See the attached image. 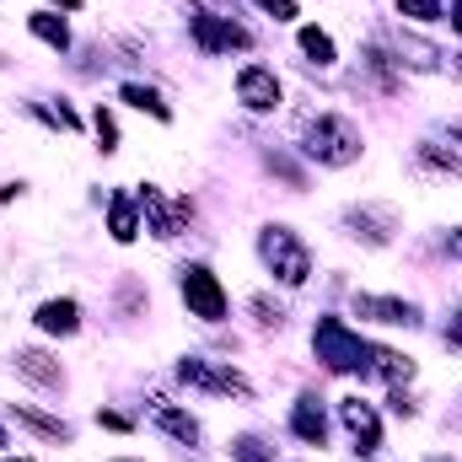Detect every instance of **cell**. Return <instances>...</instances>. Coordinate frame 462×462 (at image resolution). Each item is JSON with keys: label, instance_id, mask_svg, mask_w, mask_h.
I'll return each instance as SVG.
<instances>
[{"label": "cell", "instance_id": "obj_1", "mask_svg": "<svg viewBox=\"0 0 462 462\" xmlns=\"http://www.w3.org/2000/svg\"><path fill=\"white\" fill-rule=\"evenodd\" d=\"M307 156L322 162V167H350L360 162V129L339 113H317L307 124Z\"/></svg>", "mask_w": 462, "mask_h": 462}, {"label": "cell", "instance_id": "obj_2", "mask_svg": "<svg viewBox=\"0 0 462 462\" xmlns=\"http://www.w3.org/2000/svg\"><path fill=\"white\" fill-rule=\"evenodd\" d=\"M258 253L275 269V280H285V285H301L312 275V253H307V242L291 226H269V231L258 237Z\"/></svg>", "mask_w": 462, "mask_h": 462}, {"label": "cell", "instance_id": "obj_3", "mask_svg": "<svg viewBox=\"0 0 462 462\" xmlns=\"http://www.w3.org/2000/svg\"><path fill=\"white\" fill-rule=\"evenodd\" d=\"M312 345H317V360H328L334 371H355L360 355H366V345L350 334L339 317H322V322H317V334H312Z\"/></svg>", "mask_w": 462, "mask_h": 462}, {"label": "cell", "instance_id": "obj_4", "mask_svg": "<svg viewBox=\"0 0 462 462\" xmlns=\"http://www.w3.org/2000/svg\"><path fill=\"white\" fill-rule=\"evenodd\" d=\"M183 301L193 307V317H205V322H221L226 317V291H221V280L210 275V269H183Z\"/></svg>", "mask_w": 462, "mask_h": 462}, {"label": "cell", "instance_id": "obj_5", "mask_svg": "<svg viewBox=\"0 0 462 462\" xmlns=\"http://www.w3.org/2000/svg\"><path fill=\"white\" fill-rule=\"evenodd\" d=\"M345 226H350V237L382 247V242H392V231H398V210L392 205H355V210H345Z\"/></svg>", "mask_w": 462, "mask_h": 462}, {"label": "cell", "instance_id": "obj_6", "mask_svg": "<svg viewBox=\"0 0 462 462\" xmlns=\"http://www.w3.org/2000/svg\"><path fill=\"white\" fill-rule=\"evenodd\" d=\"M178 376H183V382H193V387L226 392V398H253V387H247L237 371H226V366H210V360H183V366H178Z\"/></svg>", "mask_w": 462, "mask_h": 462}, {"label": "cell", "instance_id": "obj_7", "mask_svg": "<svg viewBox=\"0 0 462 462\" xmlns=\"http://www.w3.org/2000/svg\"><path fill=\"white\" fill-rule=\"evenodd\" d=\"M188 33L200 38V49H210V54L247 49V33H242V27H231V22H221V17H210V11H188Z\"/></svg>", "mask_w": 462, "mask_h": 462}, {"label": "cell", "instance_id": "obj_8", "mask_svg": "<svg viewBox=\"0 0 462 462\" xmlns=\"http://www.w3.org/2000/svg\"><path fill=\"white\" fill-rule=\"evenodd\" d=\"M237 97H242L253 113H269V108L280 102V81H275V71H263V64H247V71L237 76Z\"/></svg>", "mask_w": 462, "mask_h": 462}, {"label": "cell", "instance_id": "obj_9", "mask_svg": "<svg viewBox=\"0 0 462 462\" xmlns=\"http://www.w3.org/2000/svg\"><path fill=\"white\" fill-rule=\"evenodd\" d=\"M355 317H371V322H387V328H409L420 312L398 296H355Z\"/></svg>", "mask_w": 462, "mask_h": 462}, {"label": "cell", "instance_id": "obj_10", "mask_svg": "<svg viewBox=\"0 0 462 462\" xmlns=\"http://www.w3.org/2000/svg\"><path fill=\"white\" fill-rule=\"evenodd\" d=\"M140 205H146V216H151V226H156V237H178V226L188 221V205H172L162 188H140Z\"/></svg>", "mask_w": 462, "mask_h": 462}, {"label": "cell", "instance_id": "obj_11", "mask_svg": "<svg viewBox=\"0 0 462 462\" xmlns=\"http://www.w3.org/2000/svg\"><path fill=\"white\" fill-rule=\"evenodd\" d=\"M339 409H345V425H350V435L360 441V451H376V446H382V425H376V414H371L360 398H345Z\"/></svg>", "mask_w": 462, "mask_h": 462}, {"label": "cell", "instance_id": "obj_12", "mask_svg": "<svg viewBox=\"0 0 462 462\" xmlns=\"http://www.w3.org/2000/svg\"><path fill=\"white\" fill-rule=\"evenodd\" d=\"M151 420H156V425H162L172 441H183V446H193V441H200V425H193L183 409H172L167 398H151Z\"/></svg>", "mask_w": 462, "mask_h": 462}, {"label": "cell", "instance_id": "obj_13", "mask_svg": "<svg viewBox=\"0 0 462 462\" xmlns=\"http://www.w3.org/2000/svg\"><path fill=\"white\" fill-rule=\"evenodd\" d=\"M76 322H81V307H76L71 296L38 307V328H49V334H76Z\"/></svg>", "mask_w": 462, "mask_h": 462}, {"label": "cell", "instance_id": "obj_14", "mask_svg": "<svg viewBox=\"0 0 462 462\" xmlns=\"http://www.w3.org/2000/svg\"><path fill=\"white\" fill-rule=\"evenodd\" d=\"M17 371L38 387H59V366L43 355V350H17Z\"/></svg>", "mask_w": 462, "mask_h": 462}, {"label": "cell", "instance_id": "obj_15", "mask_svg": "<svg viewBox=\"0 0 462 462\" xmlns=\"http://www.w3.org/2000/svg\"><path fill=\"white\" fill-rule=\"evenodd\" d=\"M291 425H296V435H301V441H312V446H322V435H328V420H322L317 398H301V404H296V414H291Z\"/></svg>", "mask_w": 462, "mask_h": 462}, {"label": "cell", "instance_id": "obj_16", "mask_svg": "<svg viewBox=\"0 0 462 462\" xmlns=\"http://www.w3.org/2000/svg\"><path fill=\"white\" fill-rule=\"evenodd\" d=\"M392 43H398V59H404V64H414V71H435V64H441V49H430V43H425V38H414V33H398Z\"/></svg>", "mask_w": 462, "mask_h": 462}, {"label": "cell", "instance_id": "obj_17", "mask_svg": "<svg viewBox=\"0 0 462 462\" xmlns=\"http://www.w3.org/2000/svg\"><path fill=\"white\" fill-rule=\"evenodd\" d=\"M108 226H113V237H118V242H135V231H140V221H135V205H129V200H113V210H108Z\"/></svg>", "mask_w": 462, "mask_h": 462}, {"label": "cell", "instance_id": "obj_18", "mask_svg": "<svg viewBox=\"0 0 462 462\" xmlns=\"http://www.w3.org/2000/svg\"><path fill=\"white\" fill-rule=\"evenodd\" d=\"M33 33H38L49 49H71V27H64L59 17H49V11H38V17H33Z\"/></svg>", "mask_w": 462, "mask_h": 462}, {"label": "cell", "instance_id": "obj_19", "mask_svg": "<svg viewBox=\"0 0 462 462\" xmlns=\"http://www.w3.org/2000/svg\"><path fill=\"white\" fill-rule=\"evenodd\" d=\"M301 49H307L317 64H334V38L317 33V27H301Z\"/></svg>", "mask_w": 462, "mask_h": 462}, {"label": "cell", "instance_id": "obj_20", "mask_svg": "<svg viewBox=\"0 0 462 462\" xmlns=\"http://www.w3.org/2000/svg\"><path fill=\"white\" fill-rule=\"evenodd\" d=\"M371 360H376V371H382V376H392V382H398V376L409 382V376H414L409 355H392V350H371Z\"/></svg>", "mask_w": 462, "mask_h": 462}, {"label": "cell", "instance_id": "obj_21", "mask_svg": "<svg viewBox=\"0 0 462 462\" xmlns=\"http://www.w3.org/2000/svg\"><path fill=\"white\" fill-rule=\"evenodd\" d=\"M124 102H135V108L151 113V118H167V102H162L151 87H124Z\"/></svg>", "mask_w": 462, "mask_h": 462}, {"label": "cell", "instance_id": "obj_22", "mask_svg": "<svg viewBox=\"0 0 462 462\" xmlns=\"http://www.w3.org/2000/svg\"><path fill=\"white\" fill-rule=\"evenodd\" d=\"M420 162H425V167H435V172H446V178H462V162H457L451 151L441 156L435 146H420Z\"/></svg>", "mask_w": 462, "mask_h": 462}, {"label": "cell", "instance_id": "obj_23", "mask_svg": "<svg viewBox=\"0 0 462 462\" xmlns=\"http://www.w3.org/2000/svg\"><path fill=\"white\" fill-rule=\"evenodd\" d=\"M231 457H237V462H269V451H263V441H258V435L231 441Z\"/></svg>", "mask_w": 462, "mask_h": 462}, {"label": "cell", "instance_id": "obj_24", "mask_svg": "<svg viewBox=\"0 0 462 462\" xmlns=\"http://www.w3.org/2000/svg\"><path fill=\"white\" fill-rule=\"evenodd\" d=\"M404 17H420V22H435L441 17V0H398Z\"/></svg>", "mask_w": 462, "mask_h": 462}, {"label": "cell", "instance_id": "obj_25", "mask_svg": "<svg viewBox=\"0 0 462 462\" xmlns=\"http://www.w3.org/2000/svg\"><path fill=\"white\" fill-rule=\"evenodd\" d=\"M258 6L269 11L275 22H291V17H296V0H258Z\"/></svg>", "mask_w": 462, "mask_h": 462}, {"label": "cell", "instance_id": "obj_26", "mask_svg": "<svg viewBox=\"0 0 462 462\" xmlns=\"http://www.w3.org/2000/svg\"><path fill=\"white\" fill-rule=\"evenodd\" d=\"M97 135H102V151H113V140H118V129H113V118H108V113H97Z\"/></svg>", "mask_w": 462, "mask_h": 462}, {"label": "cell", "instance_id": "obj_27", "mask_svg": "<svg viewBox=\"0 0 462 462\" xmlns=\"http://www.w3.org/2000/svg\"><path fill=\"white\" fill-rule=\"evenodd\" d=\"M253 312H258V317H263V322H280V307H269V301H263V296H258V301H253Z\"/></svg>", "mask_w": 462, "mask_h": 462}, {"label": "cell", "instance_id": "obj_28", "mask_svg": "<svg viewBox=\"0 0 462 462\" xmlns=\"http://www.w3.org/2000/svg\"><path fill=\"white\" fill-rule=\"evenodd\" d=\"M446 253H451V258H462V226H457V231H446Z\"/></svg>", "mask_w": 462, "mask_h": 462}, {"label": "cell", "instance_id": "obj_29", "mask_svg": "<svg viewBox=\"0 0 462 462\" xmlns=\"http://www.w3.org/2000/svg\"><path fill=\"white\" fill-rule=\"evenodd\" d=\"M451 345H462V317H451Z\"/></svg>", "mask_w": 462, "mask_h": 462}, {"label": "cell", "instance_id": "obj_30", "mask_svg": "<svg viewBox=\"0 0 462 462\" xmlns=\"http://www.w3.org/2000/svg\"><path fill=\"white\" fill-rule=\"evenodd\" d=\"M451 27L462 33V0H457V6H451Z\"/></svg>", "mask_w": 462, "mask_h": 462}, {"label": "cell", "instance_id": "obj_31", "mask_svg": "<svg viewBox=\"0 0 462 462\" xmlns=\"http://www.w3.org/2000/svg\"><path fill=\"white\" fill-rule=\"evenodd\" d=\"M59 6H81V0H59Z\"/></svg>", "mask_w": 462, "mask_h": 462}, {"label": "cell", "instance_id": "obj_32", "mask_svg": "<svg viewBox=\"0 0 462 462\" xmlns=\"http://www.w3.org/2000/svg\"><path fill=\"white\" fill-rule=\"evenodd\" d=\"M451 135H457V140H462V124H457V129H451Z\"/></svg>", "mask_w": 462, "mask_h": 462}, {"label": "cell", "instance_id": "obj_33", "mask_svg": "<svg viewBox=\"0 0 462 462\" xmlns=\"http://www.w3.org/2000/svg\"><path fill=\"white\" fill-rule=\"evenodd\" d=\"M6 462H27V457H6Z\"/></svg>", "mask_w": 462, "mask_h": 462}, {"label": "cell", "instance_id": "obj_34", "mask_svg": "<svg viewBox=\"0 0 462 462\" xmlns=\"http://www.w3.org/2000/svg\"><path fill=\"white\" fill-rule=\"evenodd\" d=\"M0 446H6V435H0Z\"/></svg>", "mask_w": 462, "mask_h": 462}]
</instances>
